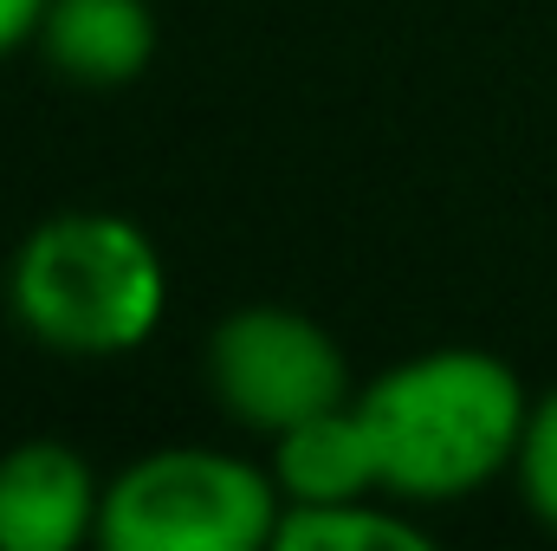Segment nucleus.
Returning a JSON list of instances; mask_svg holds the SVG:
<instances>
[{
    "mask_svg": "<svg viewBox=\"0 0 557 551\" xmlns=\"http://www.w3.org/2000/svg\"><path fill=\"white\" fill-rule=\"evenodd\" d=\"M357 409L376 434L383 493L428 513V506H460L512 474L532 390L493 351L434 344L370 377L357 390Z\"/></svg>",
    "mask_w": 557,
    "mask_h": 551,
    "instance_id": "obj_1",
    "label": "nucleus"
},
{
    "mask_svg": "<svg viewBox=\"0 0 557 551\" xmlns=\"http://www.w3.org/2000/svg\"><path fill=\"white\" fill-rule=\"evenodd\" d=\"M13 325L72 364L137 357L169 318V260L149 228L111 208L46 215L7 260Z\"/></svg>",
    "mask_w": 557,
    "mask_h": 551,
    "instance_id": "obj_2",
    "label": "nucleus"
},
{
    "mask_svg": "<svg viewBox=\"0 0 557 551\" xmlns=\"http://www.w3.org/2000/svg\"><path fill=\"white\" fill-rule=\"evenodd\" d=\"M285 493L273 467L227 448H149L104 480V551H260L273 546Z\"/></svg>",
    "mask_w": 557,
    "mask_h": 551,
    "instance_id": "obj_3",
    "label": "nucleus"
},
{
    "mask_svg": "<svg viewBox=\"0 0 557 551\" xmlns=\"http://www.w3.org/2000/svg\"><path fill=\"white\" fill-rule=\"evenodd\" d=\"M201 377H208V396L227 421H240L247 434H285L292 421L318 409H337L357 396L350 383V364H344V344L292 311V305H240L227 311L214 331H208V351H201Z\"/></svg>",
    "mask_w": 557,
    "mask_h": 551,
    "instance_id": "obj_4",
    "label": "nucleus"
},
{
    "mask_svg": "<svg viewBox=\"0 0 557 551\" xmlns=\"http://www.w3.org/2000/svg\"><path fill=\"white\" fill-rule=\"evenodd\" d=\"M98 519H104V480L72 441L33 434L0 454V551L98 546Z\"/></svg>",
    "mask_w": 557,
    "mask_h": 551,
    "instance_id": "obj_5",
    "label": "nucleus"
},
{
    "mask_svg": "<svg viewBox=\"0 0 557 551\" xmlns=\"http://www.w3.org/2000/svg\"><path fill=\"white\" fill-rule=\"evenodd\" d=\"M39 59L85 91H124L156 59V13L149 0H46Z\"/></svg>",
    "mask_w": 557,
    "mask_h": 551,
    "instance_id": "obj_6",
    "label": "nucleus"
},
{
    "mask_svg": "<svg viewBox=\"0 0 557 551\" xmlns=\"http://www.w3.org/2000/svg\"><path fill=\"white\" fill-rule=\"evenodd\" d=\"M273 467L285 506H331V500H363V493H383V461H376V434L370 421L350 403L337 409H318L305 421H292L285 434H273Z\"/></svg>",
    "mask_w": 557,
    "mask_h": 551,
    "instance_id": "obj_7",
    "label": "nucleus"
},
{
    "mask_svg": "<svg viewBox=\"0 0 557 551\" xmlns=\"http://www.w3.org/2000/svg\"><path fill=\"white\" fill-rule=\"evenodd\" d=\"M273 546L278 551H428L434 532L416 519L409 500L363 493V500H331V506H285Z\"/></svg>",
    "mask_w": 557,
    "mask_h": 551,
    "instance_id": "obj_8",
    "label": "nucleus"
},
{
    "mask_svg": "<svg viewBox=\"0 0 557 551\" xmlns=\"http://www.w3.org/2000/svg\"><path fill=\"white\" fill-rule=\"evenodd\" d=\"M512 480H519L525 513L557 532V383L545 390V396H532L525 434H519V461H512Z\"/></svg>",
    "mask_w": 557,
    "mask_h": 551,
    "instance_id": "obj_9",
    "label": "nucleus"
},
{
    "mask_svg": "<svg viewBox=\"0 0 557 551\" xmlns=\"http://www.w3.org/2000/svg\"><path fill=\"white\" fill-rule=\"evenodd\" d=\"M39 20H46V0H0V59H13L20 46H33Z\"/></svg>",
    "mask_w": 557,
    "mask_h": 551,
    "instance_id": "obj_10",
    "label": "nucleus"
}]
</instances>
